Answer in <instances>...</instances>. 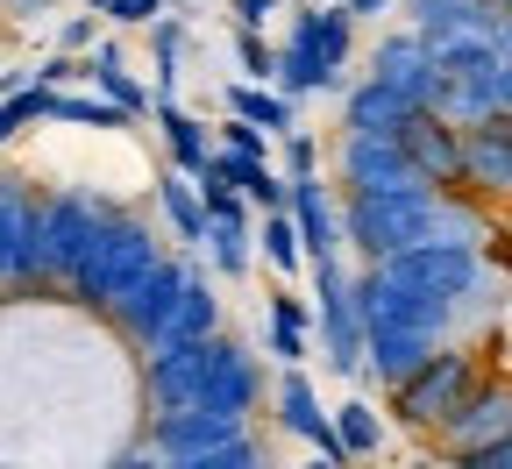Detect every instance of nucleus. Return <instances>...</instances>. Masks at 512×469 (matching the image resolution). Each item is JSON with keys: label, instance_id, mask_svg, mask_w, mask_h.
Returning <instances> with one entry per match:
<instances>
[{"label": "nucleus", "instance_id": "1", "mask_svg": "<svg viewBox=\"0 0 512 469\" xmlns=\"http://www.w3.org/2000/svg\"><path fill=\"white\" fill-rule=\"evenodd\" d=\"M342 228L349 242L384 263V256H399L427 235H441V185H392V192H349V207H342Z\"/></svg>", "mask_w": 512, "mask_h": 469}, {"label": "nucleus", "instance_id": "2", "mask_svg": "<svg viewBox=\"0 0 512 469\" xmlns=\"http://www.w3.org/2000/svg\"><path fill=\"white\" fill-rule=\"evenodd\" d=\"M157 263H164L157 235H150L136 214H114V221L100 228V242L86 249V263H79L72 278H64V292H72L79 306H100V313H107L128 285L143 278V271H157Z\"/></svg>", "mask_w": 512, "mask_h": 469}, {"label": "nucleus", "instance_id": "3", "mask_svg": "<svg viewBox=\"0 0 512 469\" xmlns=\"http://www.w3.org/2000/svg\"><path fill=\"white\" fill-rule=\"evenodd\" d=\"M470 391H477V356L441 342L406 384H392V413H399L406 427H448V420L463 413Z\"/></svg>", "mask_w": 512, "mask_h": 469}, {"label": "nucleus", "instance_id": "4", "mask_svg": "<svg viewBox=\"0 0 512 469\" xmlns=\"http://www.w3.org/2000/svg\"><path fill=\"white\" fill-rule=\"evenodd\" d=\"M114 214L121 207H107L100 192H57V199H43V278H57V285L72 278Z\"/></svg>", "mask_w": 512, "mask_h": 469}, {"label": "nucleus", "instance_id": "5", "mask_svg": "<svg viewBox=\"0 0 512 469\" xmlns=\"http://www.w3.org/2000/svg\"><path fill=\"white\" fill-rule=\"evenodd\" d=\"M384 278H399L413 292H434V299H463L477 278H484V263H477V242H448V235H427L399 256H384L377 263Z\"/></svg>", "mask_w": 512, "mask_h": 469}, {"label": "nucleus", "instance_id": "6", "mask_svg": "<svg viewBox=\"0 0 512 469\" xmlns=\"http://www.w3.org/2000/svg\"><path fill=\"white\" fill-rule=\"evenodd\" d=\"M192 271H200V263H178V256H164L157 271H143L136 285H128V292L107 306V320H114V327H121L136 349H157V342H164V327H171L178 292L192 285Z\"/></svg>", "mask_w": 512, "mask_h": 469}, {"label": "nucleus", "instance_id": "7", "mask_svg": "<svg viewBox=\"0 0 512 469\" xmlns=\"http://www.w3.org/2000/svg\"><path fill=\"white\" fill-rule=\"evenodd\" d=\"M342 192H392V185H427L420 164L406 157V136H377V128H342L335 150Z\"/></svg>", "mask_w": 512, "mask_h": 469}, {"label": "nucleus", "instance_id": "8", "mask_svg": "<svg viewBox=\"0 0 512 469\" xmlns=\"http://www.w3.org/2000/svg\"><path fill=\"white\" fill-rule=\"evenodd\" d=\"M242 434V420L235 413H214V406H164L157 420H150V448L164 455V462H185V469H200L221 441H235Z\"/></svg>", "mask_w": 512, "mask_h": 469}, {"label": "nucleus", "instance_id": "9", "mask_svg": "<svg viewBox=\"0 0 512 469\" xmlns=\"http://www.w3.org/2000/svg\"><path fill=\"white\" fill-rule=\"evenodd\" d=\"M370 72L377 79H392L406 100H420V107H434L441 100V86H448V72L434 64V43L420 36V29H406V36H384L377 50H370Z\"/></svg>", "mask_w": 512, "mask_h": 469}, {"label": "nucleus", "instance_id": "10", "mask_svg": "<svg viewBox=\"0 0 512 469\" xmlns=\"http://www.w3.org/2000/svg\"><path fill=\"white\" fill-rule=\"evenodd\" d=\"M207 349L214 334H200V342H157L143 349L150 356V406H200V384H207Z\"/></svg>", "mask_w": 512, "mask_h": 469}, {"label": "nucleus", "instance_id": "11", "mask_svg": "<svg viewBox=\"0 0 512 469\" xmlns=\"http://www.w3.org/2000/svg\"><path fill=\"white\" fill-rule=\"evenodd\" d=\"M399 136H406V157L420 164L427 185H441V192L463 185V128H456V121H441V114L427 107V114H413V121L399 128Z\"/></svg>", "mask_w": 512, "mask_h": 469}, {"label": "nucleus", "instance_id": "12", "mask_svg": "<svg viewBox=\"0 0 512 469\" xmlns=\"http://www.w3.org/2000/svg\"><path fill=\"white\" fill-rule=\"evenodd\" d=\"M256 391H264V370H256V356H249V349H235V342H221V334H214V349H207V384H200V406H214V413H235V420H249Z\"/></svg>", "mask_w": 512, "mask_h": 469}, {"label": "nucleus", "instance_id": "13", "mask_svg": "<svg viewBox=\"0 0 512 469\" xmlns=\"http://www.w3.org/2000/svg\"><path fill=\"white\" fill-rule=\"evenodd\" d=\"M349 36H356V8H349V0H335V8H306L292 22V43L313 57V72L328 86L342 79V64H349Z\"/></svg>", "mask_w": 512, "mask_h": 469}, {"label": "nucleus", "instance_id": "14", "mask_svg": "<svg viewBox=\"0 0 512 469\" xmlns=\"http://www.w3.org/2000/svg\"><path fill=\"white\" fill-rule=\"evenodd\" d=\"M463 185L470 192H512V114L463 128Z\"/></svg>", "mask_w": 512, "mask_h": 469}, {"label": "nucleus", "instance_id": "15", "mask_svg": "<svg viewBox=\"0 0 512 469\" xmlns=\"http://www.w3.org/2000/svg\"><path fill=\"white\" fill-rule=\"evenodd\" d=\"M512 434V384H484L477 377V391L463 398V413L441 427V441L456 448V455H470V448H484V441H505Z\"/></svg>", "mask_w": 512, "mask_h": 469}, {"label": "nucleus", "instance_id": "16", "mask_svg": "<svg viewBox=\"0 0 512 469\" xmlns=\"http://www.w3.org/2000/svg\"><path fill=\"white\" fill-rule=\"evenodd\" d=\"M278 420L299 434V441H313L328 462H349V441H342V427H335V413H320V398H313V384L292 370L285 384H278Z\"/></svg>", "mask_w": 512, "mask_h": 469}, {"label": "nucleus", "instance_id": "17", "mask_svg": "<svg viewBox=\"0 0 512 469\" xmlns=\"http://www.w3.org/2000/svg\"><path fill=\"white\" fill-rule=\"evenodd\" d=\"M434 349H441L434 327H370V370H377V384H406Z\"/></svg>", "mask_w": 512, "mask_h": 469}, {"label": "nucleus", "instance_id": "18", "mask_svg": "<svg viewBox=\"0 0 512 469\" xmlns=\"http://www.w3.org/2000/svg\"><path fill=\"white\" fill-rule=\"evenodd\" d=\"M413 114H427L420 100H406L392 79H363L356 93H349V107H342V128H377V136H399V128L413 121Z\"/></svg>", "mask_w": 512, "mask_h": 469}, {"label": "nucleus", "instance_id": "19", "mask_svg": "<svg viewBox=\"0 0 512 469\" xmlns=\"http://www.w3.org/2000/svg\"><path fill=\"white\" fill-rule=\"evenodd\" d=\"M214 164H221V178H228V185H242V192H249V207H264V214H271V207H292V178H278V171H271V157H249V150H228V143H221V157H214Z\"/></svg>", "mask_w": 512, "mask_h": 469}, {"label": "nucleus", "instance_id": "20", "mask_svg": "<svg viewBox=\"0 0 512 469\" xmlns=\"http://www.w3.org/2000/svg\"><path fill=\"white\" fill-rule=\"evenodd\" d=\"M420 36H456V29H498L505 8L498 0H406Z\"/></svg>", "mask_w": 512, "mask_h": 469}, {"label": "nucleus", "instance_id": "21", "mask_svg": "<svg viewBox=\"0 0 512 469\" xmlns=\"http://www.w3.org/2000/svg\"><path fill=\"white\" fill-rule=\"evenodd\" d=\"M292 214H299V235H306V256H342V235H335V199L320 178H292Z\"/></svg>", "mask_w": 512, "mask_h": 469}, {"label": "nucleus", "instance_id": "22", "mask_svg": "<svg viewBox=\"0 0 512 469\" xmlns=\"http://www.w3.org/2000/svg\"><path fill=\"white\" fill-rule=\"evenodd\" d=\"M434 43V64L448 79H470V72H498L505 50H498V29H456V36H427Z\"/></svg>", "mask_w": 512, "mask_h": 469}, {"label": "nucleus", "instance_id": "23", "mask_svg": "<svg viewBox=\"0 0 512 469\" xmlns=\"http://www.w3.org/2000/svg\"><path fill=\"white\" fill-rule=\"evenodd\" d=\"M434 114H441V121H456V128H477V121L505 114V100H498V72L448 79V86H441V100H434Z\"/></svg>", "mask_w": 512, "mask_h": 469}, {"label": "nucleus", "instance_id": "24", "mask_svg": "<svg viewBox=\"0 0 512 469\" xmlns=\"http://www.w3.org/2000/svg\"><path fill=\"white\" fill-rule=\"evenodd\" d=\"M157 128H164V143H171V157L192 171V178H200V171H214V143H207V128L200 121H192L171 93H157Z\"/></svg>", "mask_w": 512, "mask_h": 469}, {"label": "nucleus", "instance_id": "25", "mask_svg": "<svg viewBox=\"0 0 512 469\" xmlns=\"http://www.w3.org/2000/svg\"><path fill=\"white\" fill-rule=\"evenodd\" d=\"M320 320V306H306V299H292V292H278L271 299V320H264V349L278 356V363H299L306 356V327Z\"/></svg>", "mask_w": 512, "mask_h": 469}, {"label": "nucleus", "instance_id": "26", "mask_svg": "<svg viewBox=\"0 0 512 469\" xmlns=\"http://www.w3.org/2000/svg\"><path fill=\"white\" fill-rule=\"evenodd\" d=\"M86 72H93V79H100V93H107V100H121L128 114H157V86H136V72L121 64V50H114V43H93V64H86Z\"/></svg>", "mask_w": 512, "mask_h": 469}, {"label": "nucleus", "instance_id": "27", "mask_svg": "<svg viewBox=\"0 0 512 469\" xmlns=\"http://www.w3.org/2000/svg\"><path fill=\"white\" fill-rule=\"evenodd\" d=\"M214 320H221V299H214V285L192 271V285L178 292V306H171V327H164V342H200V334H214Z\"/></svg>", "mask_w": 512, "mask_h": 469}, {"label": "nucleus", "instance_id": "28", "mask_svg": "<svg viewBox=\"0 0 512 469\" xmlns=\"http://www.w3.org/2000/svg\"><path fill=\"white\" fill-rule=\"evenodd\" d=\"M228 107H235V114H249V121H264L271 136H292V128H299V121H292V100H285V93H271V79H242V86L228 93Z\"/></svg>", "mask_w": 512, "mask_h": 469}, {"label": "nucleus", "instance_id": "29", "mask_svg": "<svg viewBox=\"0 0 512 469\" xmlns=\"http://www.w3.org/2000/svg\"><path fill=\"white\" fill-rule=\"evenodd\" d=\"M264 256H271V271H285V278L299 271V263H313V256H306V235H299V214H292V207H271V214H264Z\"/></svg>", "mask_w": 512, "mask_h": 469}, {"label": "nucleus", "instance_id": "30", "mask_svg": "<svg viewBox=\"0 0 512 469\" xmlns=\"http://www.w3.org/2000/svg\"><path fill=\"white\" fill-rule=\"evenodd\" d=\"M50 121H79V128H128L136 114H128L121 100H107V93H86V100L57 93V100H50Z\"/></svg>", "mask_w": 512, "mask_h": 469}, {"label": "nucleus", "instance_id": "31", "mask_svg": "<svg viewBox=\"0 0 512 469\" xmlns=\"http://www.w3.org/2000/svg\"><path fill=\"white\" fill-rule=\"evenodd\" d=\"M50 100H57V86H43V79L36 86H15L8 100H0V143H15L29 121H50Z\"/></svg>", "mask_w": 512, "mask_h": 469}, {"label": "nucleus", "instance_id": "32", "mask_svg": "<svg viewBox=\"0 0 512 469\" xmlns=\"http://www.w3.org/2000/svg\"><path fill=\"white\" fill-rule=\"evenodd\" d=\"M207 249H214V263H221L228 278H235V271H249V207H242V214H214Z\"/></svg>", "mask_w": 512, "mask_h": 469}, {"label": "nucleus", "instance_id": "33", "mask_svg": "<svg viewBox=\"0 0 512 469\" xmlns=\"http://www.w3.org/2000/svg\"><path fill=\"white\" fill-rule=\"evenodd\" d=\"M335 427H342L349 455H377V448H384V420H377V406H363V398L335 406Z\"/></svg>", "mask_w": 512, "mask_h": 469}, {"label": "nucleus", "instance_id": "34", "mask_svg": "<svg viewBox=\"0 0 512 469\" xmlns=\"http://www.w3.org/2000/svg\"><path fill=\"white\" fill-rule=\"evenodd\" d=\"M235 57H242V72H249V79H271V86H278V50L264 43V29H242Z\"/></svg>", "mask_w": 512, "mask_h": 469}, {"label": "nucleus", "instance_id": "35", "mask_svg": "<svg viewBox=\"0 0 512 469\" xmlns=\"http://www.w3.org/2000/svg\"><path fill=\"white\" fill-rule=\"evenodd\" d=\"M107 15L128 22V29H157V22H164V0H114Z\"/></svg>", "mask_w": 512, "mask_h": 469}, {"label": "nucleus", "instance_id": "36", "mask_svg": "<svg viewBox=\"0 0 512 469\" xmlns=\"http://www.w3.org/2000/svg\"><path fill=\"white\" fill-rule=\"evenodd\" d=\"M249 462H256V441H249V434H235V441H221L200 469H249Z\"/></svg>", "mask_w": 512, "mask_h": 469}, {"label": "nucleus", "instance_id": "37", "mask_svg": "<svg viewBox=\"0 0 512 469\" xmlns=\"http://www.w3.org/2000/svg\"><path fill=\"white\" fill-rule=\"evenodd\" d=\"M285 164H292V178H313V171H320L313 136H299V128H292V136H285Z\"/></svg>", "mask_w": 512, "mask_h": 469}, {"label": "nucleus", "instance_id": "38", "mask_svg": "<svg viewBox=\"0 0 512 469\" xmlns=\"http://www.w3.org/2000/svg\"><path fill=\"white\" fill-rule=\"evenodd\" d=\"M463 462H470V469H512V434H505V441H484V448H470Z\"/></svg>", "mask_w": 512, "mask_h": 469}, {"label": "nucleus", "instance_id": "39", "mask_svg": "<svg viewBox=\"0 0 512 469\" xmlns=\"http://www.w3.org/2000/svg\"><path fill=\"white\" fill-rule=\"evenodd\" d=\"M278 8H285V0H235V22H242V29H264Z\"/></svg>", "mask_w": 512, "mask_h": 469}, {"label": "nucleus", "instance_id": "40", "mask_svg": "<svg viewBox=\"0 0 512 469\" xmlns=\"http://www.w3.org/2000/svg\"><path fill=\"white\" fill-rule=\"evenodd\" d=\"M86 43H93V22H86V15L64 22V50H86Z\"/></svg>", "mask_w": 512, "mask_h": 469}, {"label": "nucleus", "instance_id": "41", "mask_svg": "<svg viewBox=\"0 0 512 469\" xmlns=\"http://www.w3.org/2000/svg\"><path fill=\"white\" fill-rule=\"evenodd\" d=\"M498 100H505V114H512V57L498 64Z\"/></svg>", "mask_w": 512, "mask_h": 469}, {"label": "nucleus", "instance_id": "42", "mask_svg": "<svg viewBox=\"0 0 512 469\" xmlns=\"http://www.w3.org/2000/svg\"><path fill=\"white\" fill-rule=\"evenodd\" d=\"M349 8H356V15H384V8H392V0H349Z\"/></svg>", "mask_w": 512, "mask_h": 469}, {"label": "nucleus", "instance_id": "43", "mask_svg": "<svg viewBox=\"0 0 512 469\" xmlns=\"http://www.w3.org/2000/svg\"><path fill=\"white\" fill-rule=\"evenodd\" d=\"M498 50H505V57H512V15H505V22H498Z\"/></svg>", "mask_w": 512, "mask_h": 469}, {"label": "nucleus", "instance_id": "44", "mask_svg": "<svg viewBox=\"0 0 512 469\" xmlns=\"http://www.w3.org/2000/svg\"><path fill=\"white\" fill-rule=\"evenodd\" d=\"M86 8H100V15H107V8H114V0H86Z\"/></svg>", "mask_w": 512, "mask_h": 469}, {"label": "nucleus", "instance_id": "45", "mask_svg": "<svg viewBox=\"0 0 512 469\" xmlns=\"http://www.w3.org/2000/svg\"><path fill=\"white\" fill-rule=\"evenodd\" d=\"M498 8H505V15H512V0H498Z\"/></svg>", "mask_w": 512, "mask_h": 469}, {"label": "nucleus", "instance_id": "46", "mask_svg": "<svg viewBox=\"0 0 512 469\" xmlns=\"http://www.w3.org/2000/svg\"><path fill=\"white\" fill-rule=\"evenodd\" d=\"M22 8H36V0H22Z\"/></svg>", "mask_w": 512, "mask_h": 469}]
</instances>
